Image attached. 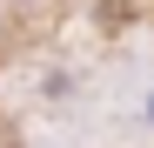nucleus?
Returning a JSON list of instances; mask_svg holds the SVG:
<instances>
[]
</instances>
